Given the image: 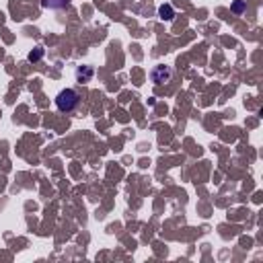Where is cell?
<instances>
[{
  "label": "cell",
  "instance_id": "3",
  "mask_svg": "<svg viewBox=\"0 0 263 263\" xmlns=\"http://www.w3.org/2000/svg\"><path fill=\"white\" fill-rule=\"evenodd\" d=\"M74 76H76V82H80V84L90 82L92 76H95V68L92 66H78L76 72H74Z\"/></svg>",
  "mask_w": 263,
  "mask_h": 263
},
{
  "label": "cell",
  "instance_id": "4",
  "mask_svg": "<svg viewBox=\"0 0 263 263\" xmlns=\"http://www.w3.org/2000/svg\"><path fill=\"white\" fill-rule=\"evenodd\" d=\"M158 16H160L162 21H173V18H175L173 6H171V4H160V6H158Z\"/></svg>",
  "mask_w": 263,
  "mask_h": 263
},
{
  "label": "cell",
  "instance_id": "6",
  "mask_svg": "<svg viewBox=\"0 0 263 263\" xmlns=\"http://www.w3.org/2000/svg\"><path fill=\"white\" fill-rule=\"evenodd\" d=\"M230 10H232L234 14H242V12L247 10V2H245V0H234V2L230 4Z\"/></svg>",
  "mask_w": 263,
  "mask_h": 263
},
{
  "label": "cell",
  "instance_id": "2",
  "mask_svg": "<svg viewBox=\"0 0 263 263\" xmlns=\"http://www.w3.org/2000/svg\"><path fill=\"white\" fill-rule=\"evenodd\" d=\"M171 76H173V70L168 66H162V64H158V66H154L150 70V80L154 84H164V82L171 80Z\"/></svg>",
  "mask_w": 263,
  "mask_h": 263
},
{
  "label": "cell",
  "instance_id": "1",
  "mask_svg": "<svg viewBox=\"0 0 263 263\" xmlns=\"http://www.w3.org/2000/svg\"><path fill=\"white\" fill-rule=\"evenodd\" d=\"M78 103H80V97H78V92L74 88H64L55 97V107L62 113H72L78 107Z\"/></svg>",
  "mask_w": 263,
  "mask_h": 263
},
{
  "label": "cell",
  "instance_id": "5",
  "mask_svg": "<svg viewBox=\"0 0 263 263\" xmlns=\"http://www.w3.org/2000/svg\"><path fill=\"white\" fill-rule=\"evenodd\" d=\"M70 0H41L43 8H51V10H58V8H64Z\"/></svg>",
  "mask_w": 263,
  "mask_h": 263
},
{
  "label": "cell",
  "instance_id": "7",
  "mask_svg": "<svg viewBox=\"0 0 263 263\" xmlns=\"http://www.w3.org/2000/svg\"><path fill=\"white\" fill-rule=\"evenodd\" d=\"M43 53H45V49H43L41 45H37V47L27 55V60H29V62H39V60L43 58Z\"/></svg>",
  "mask_w": 263,
  "mask_h": 263
}]
</instances>
